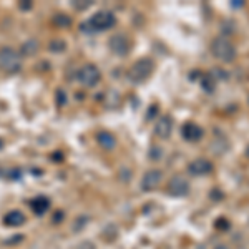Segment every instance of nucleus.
Wrapping results in <instances>:
<instances>
[{
	"label": "nucleus",
	"instance_id": "nucleus-15",
	"mask_svg": "<svg viewBox=\"0 0 249 249\" xmlns=\"http://www.w3.org/2000/svg\"><path fill=\"white\" fill-rule=\"evenodd\" d=\"M30 206H32V210L37 213V214H43V213L48 210L50 203H48L47 198H37V199H34V201L30 203Z\"/></svg>",
	"mask_w": 249,
	"mask_h": 249
},
{
	"label": "nucleus",
	"instance_id": "nucleus-8",
	"mask_svg": "<svg viewBox=\"0 0 249 249\" xmlns=\"http://www.w3.org/2000/svg\"><path fill=\"white\" fill-rule=\"evenodd\" d=\"M213 170H214V166H213V163L206 158H196L188 164V173H190L191 176H206V175H210V173H213Z\"/></svg>",
	"mask_w": 249,
	"mask_h": 249
},
{
	"label": "nucleus",
	"instance_id": "nucleus-9",
	"mask_svg": "<svg viewBox=\"0 0 249 249\" xmlns=\"http://www.w3.org/2000/svg\"><path fill=\"white\" fill-rule=\"evenodd\" d=\"M163 179V173L160 170H150L143 175L142 178V190L143 191H153L160 186Z\"/></svg>",
	"mask_w": 249,
	"mask_h": 249
},
{
	"label": "nucleus",
	"instance_id": "nucleus-13",
	"mask_svg": "<svg viewBox=\"0 0 249 249\" xmlns=\"http://www.w3.org/2000/svg\"><path fill=\"white\" fill-rule=\"evenodd\" d=\"M96 142H98V144L103 148V150H108V151H111L116 146L115 136L111 133H108V131H98V135H96Z\"/></svg>",
	"mask_w": 249,
	"mask_h": 249
},
{
	"label": "nucleus",
	"instance_id": "nucleus-1",
	"mask_svg": "<svg viewBox=\"0 0 249 249\" xmlns=\"http://www.w3.org/2000/svg\"><path fill=\"white\" fill-rule=\"evenodd\" d=\"M116 17L111 10H98L82 25L83 32H105L115 27Z\"/></svg>",
	"mask_w": 249,
	"mask_h": 249
},
{
	"label": "nucleus",
	"instance_id": "nucleus-21",
	"mask_svg": "<svg viewBox=\"0 0 249 249\" xmlns=\"http://www.w3.org/2000/svg\"><path fill=\"white\" fill-rule=\"evenodd\" d=\"M214 249H231V248L226 246V244H218V246H216Z\"/></svg>",
	"mask_w": 249,
	"mask_h": 249
},
{
	"label": "nucleus",
	"instance_id": "nucleus-22",
	"mask_svg": "<svg viewBox=\"0 0 249 249\" xmlns=\"http://www.w3.org/2000/svg\"><path fill=\"white\" fill-rule=\"evenodd\" d=\"M239 249H246V248H239Z\"/></svg>",
	"mask_w": 249,
	"mask_h": 249
},
{
	"label": "nucleus",
	"instance_id": "nucleus-6",
	"mask_svg": "<svg viewBox=\"0 0 249 249\" xmlns=\"http://www.w3.org/2000/svg\"><path fill=\"white\" fill-rule=\"evenodd\" d=\"M130 40L124 37L123 34H116L108 40V48L111 50V53H115L116 57H126L130 53Z\"/></svg>",
	"mask_w": 249,
	"mask_h": 249
},
{
	"label": "nucleus",
	"instance_id": "nucleus-7",
	"mask_svg": "<svg viewBox=\"0 0 249 249\" xmlns=\"http://www.w3.org/2000/svg\"><path fill=\"white\" fill-rule=\"evenodd\" d=\"M168 193H170L171 196H176V198L186 196L188 193H190V183H188V179L181 175L173 176L170 184H168Z\"/></svg>",
	"mask_w": 249,
	"mask_h": 249
},
{
	"label": "nucleus",
	"instance_id": "nucleus-11",
	"mask_svg": "<svg viewBox=\"0 0 249 249\" xmlns=\"http://www.w3.org/2000/svg\"><path fill=\"white\" fill-rule=\"evenodd\" d=\"M171 131H173V122H171L170 116L168 115L160 116L155 123V135L161 140H168L171 135Z\"/></svg>",
	"mask_w": 249,
	"mask_h": 249
},
{
	"label": "nucleus",
	"instance_id": "nucleus-20",
	"mask_svg": "<svg viewBox=\"0 0 249 249\" xmlns=\"http://www.w3.org/2000/svg\"><path fill=\"white\" fill-rule=\"evenodd\" d=\"M231 7H232V9H241V7H244V2H238V0H232Z\"/></svg>",
	"mask_w": 249,
	"mask_h": 249
},
{
	"label": "nucleus",
	"instance_id": "nucleus-18",
	"mask_svg": "<svg viewBox=\"0 0 249 249\" xmlns=\"http://www.w3.org/2000/svg\"><path fill=\"white\" fill-rule=\"evenodd\" d=\"M55 23H60V25H70L71 23V20L70 17H67V15H63V14H58L57 17H55Z\"/></svg>",
	"mask_w": 249,
	"mask_h": 249
},
{
	"label": "nucleus",
	"instance_id": "nucleus-14",
	"mask_svg": "<svg viewBox=\"0 0 249 249\" xmlns=\"http://www.w3.org/2000/svg\"><path fill=\"white\" fill-rule=\"evenodd\" d=\"M38 47H40L38 40H35V38L25 40L22 48H20V55H22V57H34V55L38 52Z\"/></svg>",
	"mask_w": 249,
	"mask_h": 249
},
{
	"label": "nucleus",
	"instance_id": "nucleus-5",
	"mask_svg": "<svg viewBox=\"0 0 249 249\" xmlns=\"http://www.w3.org/2000/svg\"><path fill=\"white\" fill-rule=\"evenodd\" d=\"M77 80L82 87L93 88V87L98 85L100 80H102V71H100V68L96 65H93V63H87V65H83L78 70Z\"/></svg>",
	"mask_w": 249,
	"mask_h": 249
},
{
	"label": "nucleus",
	"instance_id": "nucleus-12",
	"mask_svg": "<svg viewBox=\"0 0 249 249\" xmlns=\"http://www.w3.org/2000/svg\"><path fill=\"white\" fill-rule=\"evenodd\" d=\"M3 223H5L7 226H10V228L22 226V224L25 223V214H23L22 211H18V210L10 211V213H7V214L3 216Z\"/></svg>",
	"mask_w": 249,
	"mask_h": 249
},
{
	"label": "nucleus",
	"instance_id": "nucleus-16",
	"mask_svg": "<svg viewBox=\"0 0 249 249\" xmlns=\"http://www.w3.org/2000/svg\"><path fill=\"white\" fill-rule=\"evenodd\" d=\"M65 42L63 40H52V43L48 45V48H50L52 52H63L65 50Z\"/></svg>",
	"mask_w": 249,
	"mask_h": 249
},
{
	"label": "nucleus",
	"instance_id": "nucleus-2",
	"mask_svg": "<svg viewBox=\"0 0 249 249\" xmlns=\"http://www.w3.org/2000/svg\"><path fill=\"white\" fill-rule=\"evenodd\" d=\"M211 52L214 58H218L223 63H232L238 57V50L228 38L218 37L211 42Z\"/></svg>",
	"mask_w": 249,
	"mask_h": 249
},
{
	"label": "nucleus",
	"instance_id": "nucleus-10",
	"mask_svg": "<svg viewBox=\"0 0 249 249\" xmlns=\"http://www.w3.org/2000/svg\"><path fill=\"white\" fill-rule=\"evenodd\" d=\"M181 135H183V138L186 140V142L195 143V142H199V140L203 138L204 130H203L201 126H199V124H196V123H193V122H188V123L183 124Z\"/></svg>",
	"mask_w": 249,
	"mask_h": 249
},
{
	"label": "nucleus",
	"instance_id": "nucleus-4",
	"mask_svg": "<svg viewBox=\"0 0 249 249\" xmlns=\"http://www.w3.org/2000/svg\"><path fill=\"white\" fill-rule=\"evenodd\" d=\"M0 68L7 73H17L22 68V55L12 47L0 48Z\"/></svg>",
	"mask_w": 249,
	"mask_h": 249
},
{
	"label": "nucleus",
	"instance_id": "nucleus-19",
	"mask_svg": "<svg viewBox=\"0 0 249 249\" xmlns=\"http://www.w3.org/2000/svg\"><path fill=\"white\" fill-rule=\"evenodd\" d=\"M73 249H95V244L91 241H82L80 244H77Z\"/></svg>",
	"mask_w": 249,
	"mask_h": 249
},
{
	"label": "nucleus",
	"instance_id": "nucleus-3",
	"mask_svg": "<svg viewBox=\"0 0 249 249\" xmlns=\"http://www.w3.org/2000/svg\"><path fill=\"white\" fill-rule=\"evenodd\" d=\"M155 70V62L151 58H140L131 65L130 71H128V80L135 85H140L144 80L151 77Z\"/></svg>",
	"mask_w": 249,
	"mask_h": 249
},
{
	"label": "nucleus",
	"instance_id": "nucleus-17",
	"mask_svg": "<svg viewBox=\"0 0 249 249\" xmlns=\"http://www.w3.org/2000/svg\"><path fill=\"white\" fill-rule=\"evenodd\" d=\"M161 156H163V150L160 146H153L150 150V158L153 160V161H158V160L161 158Z\"/></svg>",
	"mask_w": 249,
	"mask_h": 249
}]
</instances>
